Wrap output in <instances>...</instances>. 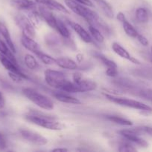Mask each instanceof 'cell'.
Returning a JSON list of instances; mask_svg holds the SVG:
<instances>
[{
  "instance_id": "obj_1",
  "label": "cell",
  "mask_w": 152,
  "mask_h": 152,
  "mask_svg": "<svg viewBox=\"0 0 152 152\" xmlns=\"http://www.w3.org/2000/svg\"><path fill=\"white\" fill-rule=\"evenodd\" d=\"M25 118L28 121L31 122L37 126L49 129V130L60 131L63 130L65 128V126L63 124L56 121L55 118L50 117V116L46 115L43 113L38 112V111H32L31 114L25 116Z\"/></svg>"
},
{
  "instance_id": "obj_2",
  "label": "cell",
  "mask_w": 152,
  "mask_h": 152,
  "mask_svg": "<svg viewBox=\"0 0 152 152\" xmlns=\"http://www.w3.org/2000/svg\"><path fill=\"white\" fill-rule=\"evenodd\" d=\"M64 2L72 11L86 19L89 25H94L100 19L97 13L87 8L83 4L77 2L75 0H64Z\"/></svg>"
},
{
  "instance_id": "obj_3",
  "label": "cell",
  "mask_w": 152,
  "mask_h": 152,
  "mask_svg": "<svg viewBox=\"0 0 152 152\" xmlns=\"http://www.w3.org/2000/svg\"><path fill=\"white\" fill-rule=\"evenodd\" d=\"M22 94L25 97L28 98L30 101L34 102L40 108L47 111H50L54 108L53 102L49 97L39 93L34 89L26 88L22 90Z\"/></svg>"
},
{
  "instance_id": "obj_4",
  "label": "cell",
  "mask_w": 152,
  "mask_h": 152,
  "mask_svg": "<svg viewBox=\"0 0 152 152\" xmlns=\"http://www.w3.org/2000/svg\"><path fill=\"white\" fill-rule=\"evenodd\" d=\"M104 95H105L106 99H108L109 101L113 102V103L117 104V105H121V106H125L128 107V108H134V109L139 110V111H144V112H152L151 107L148 106V105H145V103L139 102V101L127 99V98L119 97V96H113V95L107 94Z\"/></svg>"
},
{
  "instance_id": "obj_5",
  "label": "cell",
  "mask_w": 152,
  "mask_h": 152,
  "mask_svg": "<svg viewBox=\"0 0 152 152\" xmlns=\"http://www.w3.org/2000/svg\"><path fill=\"white\" fill-rule=\"evenodd\" d=\"M45 80L49 86L61 90L63 88L68 80L65 74L61 71L48 69L45 71Z\"/></svg>"
},
{
  "instance_id": "obj_6",
  "label": "cell",
  "mask_w": 152,
  "mask_h": 152,
  "mask_svg": "<svg viewBox=\"0 0 152 152\" xmlns=\"http://www.w3.org/2000/svg\"><path fill=\"white\" fill-rule=\"evenodd\" d=\"M97 84L95 82L87 80H80L77 83L70 82L66 88L65 92L67 93H81L93 91L96 88Z\"/></svg>"
},
{
  "instance_id": "obj_7",
  "label": "cell",
  "mask_w": 152,
  "mask_h": 152,
  "mask_svg": "<svg viewBox=\"0 0 152 152\" xmlns=\"http://www.w3.org/2000/svg\"><path fill=\"white\" fill-rule=\"evenodd\" d=\"M122 136L124 137L125 140H128L132 143L136 144L142 148H147L148 146V143L145 140L139 137V135L142 134L140 133V130L139 128H136L134 129H125L119 132Z\"/></svg>"
},
{
  "instance_id": "obj_8",
  "label": "cell",
  "mask_w": 152,
  "mask_h": 152,
  "mask_svg": "<svg viewBox=\"0 0 152 152\" xmlns=\"http://www.w3.org/2000/svg\"><path fill=\"white\" fill-rule=\"evenodd\" d=\"M16 24L17 26L22 30V33L26 34L28 37L34 38L35 36V30H34V26L30 19L23 14H16L14 18Z\"/></svg>"
},
{
  "instance_id": "obj_9",
  "label": "cell",
  "mask_w": 152,
  "mask_h": 152,
  "mask_svg": "<svg viewBox=\"0 0 152 152\" xmlns=\"http://www.w3.org/2000/svg\"><path fill=\"white\" fill-rule=\"evenodd\" d=\"M20 134L23 139L27 140L28 142L37 145H43L47 143L48 140L46 137L40 135V134L36 133V132H31L29 130H25V129H21L19 131Z\"/></svg>"
},
{
  "instance_id": "obj_10",
  "label": "cell",
  "mask_w": 152,
  "mask_h": 152,
  "mask_svg": "<svg viewBox=\"0 0 152 152\" xmlns=\"http://www.w3.org/2000/svg\"><path fill=\"white\" fill-rule=\"evenodd\" d=\"M0 62L1 63V65L4 66V68L6 70L9 71V72H13L16 73V74H19V75L22 76L25 80H28V77L26 74H24L22 71L20 70V68H19V65L15 64L14 62H12L10 59L5 56L4 55H3L2 53H0Z\"/></svg>"
},
{
  "instance_id": "obj_11",
  "label": "cell",
  "mask_w": 152,
  "mask_h": 152,
  "mask_svg": "<svg viewBox=\"0 0 152 152\" xmlns=\"http://www.w3.org/2000/svg\"><path fill=\"white\" fill-rule=\"evenodd\" d=\"M38 12L40 16L46 22V23L53 29H56L57 18L54 16L51 9L43 4H40L38 7Z\"/></svg>"
},
{
  "instance_id": "obj_12",
  "label": "cell",
  "mask_w": 152,
  "mask_h": 152,
  "mask_svg": "<svg viewBox=\"0 0 152 152\" xmlns=\"http://www.w3.org/2000/svg\"><path fill=\"white\" fill-rule=\"evenodd\" d=\"M117 19L122 24V27L126 33V34L129 37H132V38H137L138 36L139 33L137 30L134 28V27L127 20L126 17H125V14L122 12H119L117 14Z\"/></svg>"
},
{
  "instance_id": "obj_13",
  "label": "cell",
  "mask_w": 152,
  "mask_h": 152,
  "mask_svg": "<svg viewBox=\"0 0 152 152\" xmlns=\"http://www.w3.org/2000/svg\"><path fill=\"white\" fill-rule=\"evenodd\" d=\"M112 49H113V50L116 53V54L119 55V56H121V57L123 58V59H128V60L131 61V62L136 64V65H140L139 61L137 59H136L135 57H133V56L130 54L129 52L118 42H113V44H112Z\"/></svg>"
},
{
  "instance_id": "obj_14",
  "label": "cell",
  "mask_w": 152,
  "mask_h": 152,
  "mask_svg": "<svg viewBox=\"0 0 152 152\" xmlns=\"http://www.w3.org/2000/svg\"><path fill=\"white\" fill-rule=\"evenodd\" d=\"M21 43H22V46L25 49L30 50L32 53H34V54L40 51V46L37 44V42L34 41L33 38L28 37L26 34H23V33H22V36H21Z\"/></svg>"
},
{
  "instance_id": "obj_15",
  "label": "cell",
  "mask_w": 152,
  "mask_h": 152,
  "mask_svg": "<svg viewBox=\"0 0 152 152\" xmlns=\"http://www.w3.org/2000/svg\"><path fill=\"white\" fill-rule=\"evenodd\" d=\"M10 4L17 10H32L37 7V3L33 0H11Z\"/></svg>"
},
{
  "instance_id": "obj_16",
  "label": "cell",
  "mask_w": 152,
  "mask_h": 152,
  "mask_svg": "<svg viewBox=\"0 0 152 152\" xmlns=\"http://www.w3.org/2000/svg\"><path fill=\"white\" fill-rule=\"evenodd\" d=\"M53 96L56 99L61 102L68 104H73V105H80L81 104V102L77 98L68 94L67 92L65 91H55L53 92Z\"/></svg>"
},
{
  "instance_id": "obj_17",
  "label": "cell",
  "mask_w": 152,
  "mask_h": 152,
  "mask_svg": "<svg viewBox=\"0 0 152 152\" xmlns=\"http://www.w3.org/2000/svg\"><path fill=\"white\" fill-rule=\"evenodd\" d=\"M69 25L72 27V28L75 31L76 34L80 37V38L84 42H92V37H91V35L81 26V25H80L77 23H75V22H71V21H70V22H69Z\"/></svg>"
},
{
  "instance_id": "obj_18",
  "label": "cell",
  "mask_w": 152,
  "mask_h": 152,
  "mask_svg": "<svg viewBox=\"0 0 152 152\" xmlns=\"http://www.w3.org/2000/svg\"><path fill=\"white\" fill-rule=\"evenodd\" d=\"M56 64L61 68L68 70L77 69V63L72 59L68 57H60L56 59Z\"/></svg>"
},
{
  "instance_id": "obj_19",
  "label": "cell",
  "mask_w": 152,
  "mask_h": 152,
  "mask_svg": "<svg viewBox=\"0 0 152 152\" xmlns=\"http://www.w3.org/2000/svg\"><path fill=\"white\" fill-rule=\"evenodd\" d=\"M0 33H1L3 38L5 40L6 44L7 45L9 48L11 50V51L13 53H16V48H15L14 44H13V41H12L8 29L7 28L6 25L4 23H2V22H0Z\"/></svg>"
},
{
  "instance_id": "obj_20",
  "label": "cell",
  "mask_w": 152,
  "mask_h": 152,
  "mask_svg": "<svg viewBox=\"0 0 152 152\" xmlns=\"http://www.w3.org/2000/svg\"><path fill=\"white\" fill-rule=\"evenodd\" d=\"M98 7L101 9L104 14L110 19H113L114 17V13H113V9H112L111 6L105 1V0H94Z\"/></svg>"
},
{
  "instance_id": "obj_21",
  "label": "cell",
  "mask_w": 152,
  "mask_h": 152,
  "mask_svg": "<svg viewBox=\"0 0 152 152\" xmlns=\"http://www.w3.org/2000/svg\"><path fill=\"white\" fill-rule=\"evenodd\" d=\"M92 55L96 59H98L107 68H118L117 65H116L114 61L111 60V59H109L107 56H104L102 53H99V52H94L92 53Z\"/></svg>"
},
{
  "instance_id": "obj_22",
  "label": "cell",
  "mask_w": 152,
  "mask_h": 152,
  "mask_svg": "<svg viewBox=\"0 0 152 152\" xmlns=\"http://www.w3.org/2000/svg\"><path fill=\"white\" fill-rule=\"evenodd\" d=\"M0 53H2V54L4 55L5 56H7L8 59H10V60L13 62H14L15 64L18 65L17 61H16L13 52H12L11 50L9 48L7 45L6 44V43H4V42L1 39H0Z\"/></svg>"
},
{
  "instance_id": "obj_23",
  "label": "cell",
  "mask_w": 152,
  "mask_h": 152,
  "mask_svg": "<svg viewBox=\"0 0 152 152\" xmlns=\"http://www.w3.org/2000/svg\"><path fill=\"white\" fill-rule=\"evenodd\" d=\"M56 30L58 31V33H59L60 35L62 36L63 38L68 39L70 37V32L69 31L68 28L66 26L65 23L63 22L62 20H61L60 19L57 18V27Z\"/></svg>"
},
{
  "instance_id": "obj_24",
  "label": "cell",
  "mask_w": 152,
  "mask_h": 152,
  "mask_svg": "<svg viewBox=\"0 0 152 152\" xmlns=\"http://www.w3.org/2000/svg\"><path fill=\"white\" fill-rule=\"evenodd\" d=\"M136 18L141 23H146L149 19L148 10L144 7H139L136 10Z\"/></svg>"
},
{
  "instance_id": "obj_25",
  "label": "cell",
  "mask_w": 152,
  "mask_h": 152,
  "mask_svg": "<svg viewBox=\"0 0 152 152\" xmlns=\"http://www.w3.org/2000/svg\"><path fill=\"white\" fill-rule=\"evenodd\" d=\"M107 119L110 121L113 122L114 123L116 124L121 125V126H131L133 125V123L130 120H126V119L123 118V117H118V116L114 115H109L106 116Z\"/></svg>"
},
{
  "instance_id": "obj_26",
  "label": "cell",
  "mask_w": 152,
  "mask_h": 152,
  "mask_svg": "<svg viewBox=\"0 0 152 152\" xmlns=\"http://www.w3.org/2000/svg\"><path fill=\"white\" fill-rule=\"evenodd\" d=\"M24 62L25 65L31 70H35L39 67L38 62L34 56L31 54H26L24 57Z\"/></svg>"
},
{
  "instance_id": "obj_27",
  "label": "cell",
  "mask_w": 152,
  "mask_h": 152,
  "mask_svg": "<svg viewBox=\"0 0 152 152\" xmlns=\"http://www.w3.org/2000/svg\"><path fill=\"white\" fill-rule=\"evenodd\" d=\"M35 55L39 58V59H40V61H41L42 62H43V63L46 64V65H53V64L56 63V59L52 57V56H49V55H48V54H46V53H43L41 50H40V51H39L38 53H36Z\"/></svg>"
},
{
  "instance_id": "obj_28",
  "label": "cell",
  "mask_w": 152,
  "mask_h": 152,
  "mask_svg": "<svg viewBox=\"0 0 152 152\" xmlns=\"http://www.w3.org/2000/svg\"><path fill=\"white\" fill-rule=\"evenodd\" d=\"M89 28V31L91 34V36L95 39V41L100 43L104 42V36H103V34H101V32L98 29V28L92 26V25H89V28Z\"/></svg>"
},
{
  "instance_id": "obj_29",
  "label": "cell",
  "mask_w": 152,
  "mask_h": 152,
  "mask_svg": "<svg viewBox=\"0 0 152 152\" xmlns=\"http://www.w3.org/2000/svg\"><path fill=\"white\" fill-rule=\"evenodd\" d=\"M134 74L139 77H143V78L152 80V68H141L134 71Z\"/></svg>"
},
{
  "instance_id": "obj_30",
  "label": "cell",
  "mask_w": 152,
  "mask_h": 152,
  "mask_svg": "<svg viewBox=\"0 0 152 152\" xmlns=\"http://www.w3.org/2000/svg\"><path fill=\"white\" fill-rule=\"evenodd\" d=\"M118 150H119V151L121 152H131L137 151V149L134 148V145L131 144V142H129L127 140L126 141H123V142H121Z\"/></svg>"
},
{
  "instance_id": "obj_31",
  "label": "cell",
  "mask_w": 152,
  "mask_h": 152,
  "mask_svg": "<svg viewBox=\"0 0 152 152\" xmlns=\"http://www.w3.org/2000/svg\"><path fill=\"white\" fill-rule=\"evenodd\" d=\"M8 75L9 77H10V78L11 79L13 82H15V83H20L23 81V80H25L22 76L19 75V74H16V73L8 72Z\"/></svg>"
},
{
  "instance_id": "obj_32",
  "label": "cell",
  "mask_w": 152,
  "mask_h": 152,
  "mask_svg": "<svg viewBox=\"0 0 152 152\" xmlns=\"http://www.w3.org/2000/svg\"><path fill=\"white\" fill-rule=\"evenodd\" d=\"M119 74L118 68H107L106 75L110 77H116Z\"/></svg>"
},
{
  "instance_id": "obj_33",
  "label": "cell",
  "mask_w": 152,
  "mask_h": 152,
  "mask_svg": "<svg viewBox=\"0 0 152 152\" xmlns=\"http://www.w3.org/2000/svg\"><path fill=\"white\" fill-rule=\"evenodd\" d=\"M7 147V140L4 134L0 133V151L5 149Z\"/></svg>"
},
{
  "instance_id": "obj_34",
  "label": "cell",
  "mask_w": 152,
  "mask_h": 152,
  "mask_svg": "<svg viewBox=\"0 0 152 152\" xmlns=\"http://www.w3.org/2000/svg\"><path fill=\"white\" fill-rule=\"evenodd\" d=\"M137 38V39H138V41L140 42V44L142 45L143 46L148 45V40L147 38H145L144 36H142V35H141V34H139Z\"/></svg>"
},
{
  "instance_id": "obj_35",
  "label": "cell",
  "mask_w": 152,
  "mask_h": 152,
  "mask_svg": "<svg viewBox=\"0 0 152 152\" xmlns=\"http://www.w3.org/2000/svg\"><path fill=\"white\" fill-rule=\"evenodd\" d=\"M140 129H141L142 133V134H148L152 137V128L151 127L142 126V127H140Z\"/></svg>"
},
{
  "instance_id": "obj_36",
  "label": "cell",
  "mask_w": 152,
  "mask_h": 152,
  "mask_svg": "<svg viewBox=\"0 0 152 152\" xmlns=\"http://www.w3.org/2000/svg\"><path fill=\"white\" fill-rule=\"evenodd\" d=\"M77 2L80 3V4H83V5L88 6V7H93L94 4L90 0H75Z\"/></svg>"
},
{
  "instance_id": "obj_37",
  "label": "cell",
  "mask_w": 152,
  "mask_h": 152,
  "mask_svg": "<svg viewBox=\"0 0 152 152\" xmlns=\"http://www.w3.org/2000/svg\"><path fill=\"white\" fill-rule=\"evenodd\" d=\"M72 80L73 82H75V83H77V82L80 81V80H82V74H80V72L75 73V74H73Z\"/></svg>"
},
{
  "instance_id": "obj_38",
  "label": "cell",
  "mask_w": 152,
  "mask_h": 152,
  "mask_svg": "<svg viewBox=\"0 0 152 152\" xmlns=\"http://www.w3.org/2000/svg\"><path fill=\"white\" fill-rule=\"evenodd\" d=\"M4 106H5V99H4L2 93L0 91V109L4 108Z\"/></svg>"
},
{
  "instance_id": "obj_39",
  "label": "cell",
  "mask_w": 152,
  "mask_h": 152,
  "mask_svg": "<svg viewBox=\"0 0 152 152\" xmlns=\"http://www.w3.org/2000/svg\"><path fill=\"white\" fill-rule=\"evenodd\" d=\"M68 151V149L65 148H58L52 150V151Z\"/></svg>"
},
{
  "instance_id": "obj_40",
  "label": "cell",
  "mask_w": 152,
  "mask_h": 152,
  "mask_svg": "<svg viewBox=\"0 0 152 152\" xmlns=\"http://www.w3.org/2000/svg\"><path fill=\"white\" fill-rule=\"evenodd\" d=\"M150 60H151V63H152V58H151Z\"/></svg>"
},
{
  "instance_id": "obj_41",
  "label": "cell",
  "mask_w": 152,
  "mask_h": 152,
  "mask_svg": "<svg viewBox=\"0 0 152 152\" xmlns=\"http://www.w3.org/2000/svg\"><path fill=\"white\" fill-rule=\"evenodd\" d=\"M151 52H152V47H151Z\"/></svg>"
},
{
  "instance_id": "obj_42",
  "label": "cell",
  "mask_w": 152,
  "mask_h": 152,
  "mask_svg": "<svg viewBox=\"0 0 152 152\" xmlns=\"http://www.w3.org/2000/svg\"><path fill=\"white\" fill-rule=\"evenodd\" d=\"M0 34H1V33H0Z\"/></svg>"
}]
</instances>
